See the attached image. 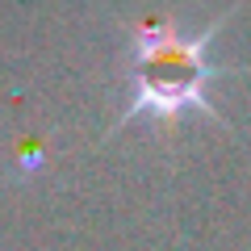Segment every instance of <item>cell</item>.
<instances>
[{
  "mask_svg": "<svg viewBox=\"0 0 251 251\" xmlns=\"http://www.w3.org/2000/svg\"><path fill=\"white\" fill-rule=\"evenodd\" d=\"M222 21L205 34L184 38L176 25L155 21L134 34L130 46V100H126L122 126L134 117H159L172 122L180 113H209V84L222 75L218 63H209V38L218 34Z\"/></svg>",
  "mask_w": 251,
  "mask_h": 251,
  "instance_id": "1",
  "label": "cell"
}]
</instances>
